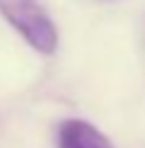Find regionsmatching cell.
<instances>
[{
  "label": "cell",
  "mask_w": 145,
  "mask_h": 148,
  "mask_svg": "<svg viewBox=\"0 0 145 148\" xmlns=\"http://www.w3.org/2000/svg\"><path fill=\"white\" fill-rule=\"evenodd\" d=\"M0 15L34 51L51 56L58 49V29L39 0H0Z\"/></svg>",
  "instance_id": "obj_1"
},
{
  "label": "cell",
  "mask_w": 145,
  "mask_h": 148,
  "mask_svg": "<svg viewBox=\"0 0 145 148\" xmlns=\"http://www.w3.org/2000/svg\"><path fill=\"white\" fill-rule=\"evenodd\" d=\"M58 148H114V143L89 121L65 119L58 126Z\"/></svg>",
  "instance_id": "obj_2"
}]
</instances>
